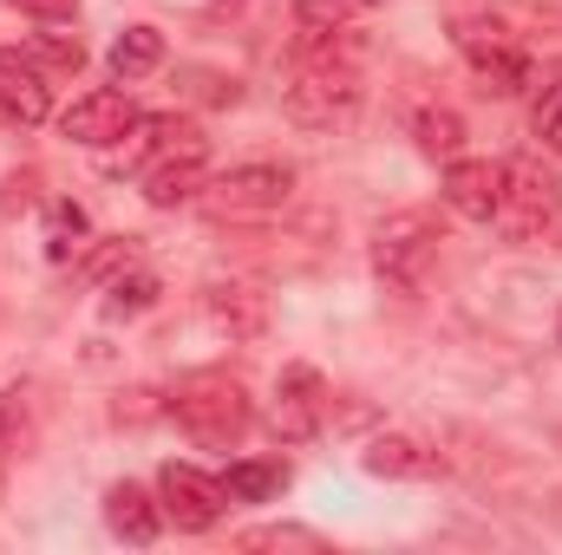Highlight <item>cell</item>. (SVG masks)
<instances>
[{
  "label": "cell",
  "mask_w": 562,
  "mask_h": 555,
  "mask_svg": "<svg viewBox=\"0 0 562 555\" xmlns=\"http://www.w3.org/2000/svg\"><path fill=\"white\" fill-rule=\"evenodd\" d=\"M321 418H327V380L314 366H288L276 380V412H269L276 438L281 444H307L321 431Z\"/></svg>",
  "instance_id": "obj_7"
},
{
  "label": "cell",
  "mask_w": 562,
  "mask_h": 555,
  "mask_svg": "<svg viewBox=\"0 0 562 555\" xmlns=\"http://www.w3.org/2000/svg\"><path fill=\"white\" fill-rule=\"evenodd\" d=\"M367 471L373 477H431L438 471V451H425L419 438H406V431H386V438H373L367 444Z\"/></svg>",
  "instance_id": "obj_17"
},
{
  "label": "cell",
  "mask_w": 562,
  "mask_h": 555,
  "mask_svg": "<svg viewBox=\"0 0 562 555\" xmlns=\"http://www.w3.org/2000/svg\"><path fill=\"white\" fill-rule=\"evenodd\" d=\"M360 0H301L294 26H301V59H353L360 53Z\"/></svg>",
  "instance_id": "obj_9"
},
{
  "label": "cell",
  "mask_w": 562,
  "mask_h": 555,
  "mask_svg": "<svg viewBox=\"0 0 562 555\" xmlns=\"http://www.w3.org/2000/svg\"><path fill=\"white\" fill-rule=\"evenodd\" d=\"M281 484H288V464H276V457H243L223 477L229 503H269V497H281Z\"/></svg>",
  "instance_id": "obj_18"
},
{
  "label": "cell",
  "mask_w": 562,
  "mask_h": 555,
  "mask_svg": "<svg viewBox=\"0 0 562 555\" xmlns=\"http://www.w3.org/2000/svg\"><path fill=\"white\" fill-rule=\"evenodd\" d=\"M203 183H210L203 150H177V157H164V163L144 170V203H150V209H177V203L203 196Z\"/></svg>",
  "instance_id": "obj_14"
},
{
  "label": "cell",
  "mask_w": 562,
  "mask_h": 555,
  "mask_svg": "<svg viewBox=\"0 0 562 555\" xmlns=\"http://www.w3.org/2000/svg\"><path fill=\"white\" fill-rule=\"evenodd\" d=\"M150 301H157V275H144V269H125V275L105 281V314H112V320H132Z\"/></svg>",
  "instance_id": "obj_21"
},
{
  "label": "cell",
  "mask_w": 562,
  "mask_h": 555,
  "mask_svg": "<svg viewBox=\"0 0 562 555\" xmlns=\"http://www.w3.org/2000/svg\"><path fill=\"white\" fill-rule=\"evenodd\" d=\"M86 249V209L79 203H53L46 209V256L53 262H72Z\"/></svg>",
  "instance_id": "obj_20"
},
{
  "label": "cell",
  "mask_w": 562,
  "mask_h": 555,
  "mask_svg": "<svg viewBox=\"0 0 562 555\" xmlns=\"http://www.w3.org/2000/svg\"><path fill=\"white\" fill-rule=\"evenodd\" d=\"M20 53H26L40 72H79V66H86V46H79L72 33H33Z\"/></svg>",
  "instance_id": "obj_22"
},
{
  "label": "cell",
  "mask_w": 562,
  "mask_h": 555,
  "mask_svg": "<svg viewBox=\"0 0 562 555\" xmlns=\"http://www.w3.org/2000/svg\"><path fill=\"white\" fill-rule=\"evenodd\" d=\"M138 125V105L119 92V86H99L86 99H72V112L59 118V132L86 150H105V144H125V132Z\"/></svg>",
  "instance_id": "obj_10"
},
{
  "label": "cell",
  "mask_w": 562,
  "mask_h": 555,
  "mask_svg": "<svg viewBox=\"0 0 562 555\" xmlns=\"http://www.w3.org/2000/svg\"><path fill=\"white\" fill-rule=\"evenodd\" d=\"M105 523H112V536H125V543H157V530H164V503H150V490L138 484H112L105 490Z\"/></svg>",
  "instance_id": "obj_16"
},
{
  "label": "cell",
  "mask_w": 562,
  "mask_h": 555,
  "mask_svg": "<svg viewBox=\"0 0 562 555\" xmlns=\"http://www.w3.org/2000/svg\"><path fill=\"white\" fill-rule=\"evenodd\" d=\"M33 190H40V177L26 170V177H13V183H7V196H0V203H7V209H13V203H33Z\"/></svg>",
  "instance_id": "obj_29"
},
{
  "label": "cell",
  "mask_w": 562,
  "mask_h": 555,
  "mask_svg": "<svg viewBox=\"0 0 562 555\" xmlns=\"http://www.w3.org/2000/svg\"><path fill=\"white\" fill-rule=\"evenodd\" d=\"M7 7H20V13L40 20V26H72V20H79V0H7Z\"/></svg>",
  "instance_id": "obj_28"
},
{
  "label": "cell",
  "mask_w": 562,
  "mask_h": 555,
  "mask_svg": "<svg viewBox=\"0 0 562 555\" xmlns=\"http://www.w3.org/2000/svg\"><path fill=\"white\" fill-rule=\"evenodd\" d=\"M170 418H177L196 444L223 451V444H243V431L256 424V406H249V393H243L236 373H190V380L170 393Z\"/></svg>",
  "instance_id": "obj_2"
},
{
  "label": "cell",
  "mask_w": 562,
  "mask_h": 555,
  "mask_svg": "<svg viewBox=\"0 0 562 555\" xmlns=\"http://www.w3.org/2000/svg\"><path fill=\"white\" fill-rule=\"evenodd\" d=\"M360 105H367V86H360V72H353V59H301L294 72H288V86H281V112H288V125H301V132H347L353 118H360Z\"/></svg>",
  "instance_id": "obj_1"
},
{
  "label": "cell",
  "mask_w": 562,
  "mask_h": 555,
  "mask_svg": "<svg viewBox=\"0 0 562 555\" xmlns=\"http://www.w3.org/2000/svg\"><path fill=\"white\" fill-rule=\"evenodd\" d=\"M177 150H203V132L190 125V118H138L132 132H125V170H150V163H164V157H177Z\"/></svg>",
  "instance_id": "obj_13"
},
{
  "label": "cell",
  "mask_w": 562,
  "mask_h": 555,
  "mask_svg": "<svg viewBox=\"0 0 562 555\" xmlns=\"http://www.w3.org/2000/svg\"><path fill=\"white\" fill-rule=\"evenodd\" d=\"M530 132H537V144H543V150H557V157H562V79L543 92V99H537V112H530Z\"/></svg>",
  "instance_id": "obj_25"
},
{
  "label": "cell",
  "mask_w": 562,
  "mask_h": 555,
  "mask_svg": "<svg viewBox=\"0 0 562 555\" xmlns=\"http://www.w3.org/2000/svg\"><path fill=\"white\" fill-rule=\"evenodd\" d=\"M562 223V183L537 157H510L504 163V203H497V229L510 242H537Z\"/></svg>",
  "instance_id": "obj_4"
},
{
  "label": "cell",
  "mask_w": 562,
  "mask_h": 555,
  "mask_svg": "<svg viewBox=\"0 0 562 555\" xmlns=\"http://www.w3.org/2000/svg\"><path fill=\"white\" fill-rule=\"evenodd\" d=\"M243 550H321V536L294 523H269V530H243Z\"/></svg>",
  "instance_id": "obj_26"
},
{
  "label": "cell",
  "mask_w": 562,
  "mask_h": 555,
  "mask_svg": "<svg viewBox=\"0 0 562 555\" xmlns=\"http://www.w3.org/2000/svg\"><path fill=\"white\" fill-rule=\"evenodd\" d=\"M288 190H294V170H288V163H236V170H223V177L203 183V196H210L216 216H262V209H281Z\"/></svg>",
  "instance_id": "obj_6"
},
{
  "label": "cell",
  "mask_w": 562,
  "mask_h": 555,
  "mask_svg": "<svg viewBox=\"0 0 562 555\" xmlns=\"http://www.w3.org/2000/svg\"><path fill=\"white\" fill-rule=\"evenodd\" d=\"M445 203L471 223H497V203H504V163L491 157H451L445 170Z\"/></svg>",
  "instance_id": "obj_11"
},
{
  "label": "cell",
  "mask_w": 562,
  "mask_h": 555,
  "mask_svg": "<svg viewBox=\"0 0 562 555\" xmlns=\"http://www.w3.org/2000/svg\"><path fill=\"white\" fill-rule=\"evenodd\" d=\"M164 66V33L157 26H125L119 39H112V72L119 79H144V72H157Z\"/></svg>",
  "instance_id": "obj_19"
},
{
  "label": "cell",
  "mask_w": 562,
  "mask_h": 555,
  "mask_svg": "<svg viewBox=\"0 0 562 555\" xmlns=\"http://www.w3.org/2000/svg\"><path fill=\"white\" fill-rule=\"evenodd\" d=\"M458 46H464V59L477 66V79H484V92H497V99H510V92H524L530 86V59L497 33V26H477V20H458Z\"/></svg>",
  "instance_id": "obj_8"
},
{
  "label": "cell",
  "mask_w": 562,
  "mask_h": 555,
  "mask_svg": "<svg viewBox=\"0 0 562 555\" xmlns=\"http://www.w3.org/2000/svg\"><path fill=\"white\" fill-rule=\"evenodd\" d=\"M360 7H373V0H360Z\"/></svg>",
  "instance_id": "obj_30"
},
{
  "label": "cell",
  "mask_w": 562,
  "mask_h": 555,
  "mask_svg": "<svg viewBox=\"0 0 562 555\" xmlns=\"http://www.w3.org/2000/svg\"><path fill=\"white\" fill-rule=\"evenodd\" d=\"M20 438H26V399L0 393V484H7V464L20 457Z\"/></svg>",
  "instance_id": "obj_24"
},
{
  "label": "cell",
  "mask_w": 562,
  "mask_h": 555,
  "mask_svg": "<svg viewBox=\"0 0 562 555\" xmlns=\"http://www.w3.org/2000/svg\"><path fill=\"white\" fill-rule=\"evenodd\" d=\"M46 112H53L46 72H40L20 46H0V118H13V125H46Z\"/></svg>",
  "instance_id": "obj_12"
},
{
  "label": "cell",
  "mask_w": 562,
  "mask_h": 555,
  "mask_svg": "<svg viewBox=\"0 0 562 555\" xmlns=\"http://www.w3.org/2000/svg\"><path fill=\"white\" fill-rule=\"evenodd\" d=\"M157 497H164V517H170L177 530H190V536L216 530L223 510H229L223 477H203L196 464H164V471H157Z\"/></svg>",
  "instance_id": "obj_5"
},
{
  "label": "cell",
  "mask_w": 562,
  "mask_h": 555,
  "mask_svg": "<svg viewBox=\"0 0 562 555\" xmlns=\"http://www.w3.org/2000/svg\"><path fill=\"white\" fill-rule=\"evenodd\" d=\"M419 150L425 157H458L464 150V118L458 112H445V105H431V112H419Z\"/></svg>",
  "instance_id": "obj_23"
},
{
  "label": "cell",
  "mask_w": 562,
  "mask_h": 555,
  "mask_svg": "<svg viewBox=\"0 0 562 555\" xmlns=\"http://www.w3.org/2000/svg\"><path fill=\"white\" fill-rule=\"evenodd\" d=\"M132 262H138V242H132V236H112V249H99V256L86 262V275H92V281H112V275H125Z\"/></svg>",
  "instance_id": "obj_27"
},
{
  "label": "cell",
  "mask_w": 562,
  "mask_h": 555,
  "mask_svg": "<svg viewBox=\"0 0 562 555\" xmlns=\"http://www.w3.org/2000/svg\"><path fill=\"white\" fill-rule=\"evenodd\" d=\"M438 242H445V229H438L431 209H393L373 229V275L386 287H400V294H419L431 262H438Z\"/></svg>",
  "instance_id": "obj_3"
},
{
  "label": "cell",
  "mask_w": 562,
  "mask_h": 555,
  "mask_svg": "<svg viewBox=\"0 0 562 555\" xmlns=\"http://www.w3.org/2000/svg\"><path fill=\"white\" fill-rule=\"evenodd\" d=\"M203 301H210V320H216L223 333H236V340H256V333L269 327V301H262L249 281H216Z\"/></svg>",
  "instance_id": "obj_15"
}]
</instances>
